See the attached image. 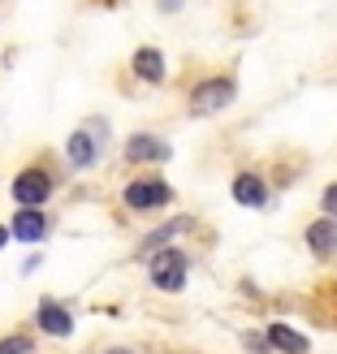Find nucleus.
Returning <instances> with one entry per match:
<instances>
[{"instance_id":"1","label":"nucleus","mask_w":337,"mask_h":354,"mask_svg":"<svg viewBox=\"0 0 337 354\" xmlns=\"http://www.w3.org/2000/svg\"><path fill=\"white\" fill-rule=\"evenodd\" d=\"M225 104H234V82L229 78H208L194 86V95H190V113L194 117H203V113H221Z\"/></svg>"},{"instance_id":"2","label":"nucleus","mask_w":337,"mask_h":354,"mask_svg":"<svg viewBox=\"0 0 337 354\" xmlns=\"http://www.w3.org/2000/svg\"><path fill=\"white\" fill-rule=\"evenodd\" d=\"M152 281L161 290H169V294L182 290L186 286V255L182 251H161V255L152 259Z\"/></svg>"},{"instance_id":"3","label":"nucleus","mask_w":337,"mask_h":354,"mask_svg":"<svg viewBox=\"0 0 337 354\" xmlns=\"http://www.w3.org/2000/svg\"><path fill=\"white\" fill-rule=\"evenodd\" d=\"M48 194H52V182H48V173H44V169H22V173H17V182H13V199L22 203V207H39Z\"/></svg>"},{"instance_id":"4","label":"nucleus","mask_w":337,"mask_h":354,"mask_svg":"<svg viewBox=\"0 0 337 354\" xmlns=\"http://www.w3.org/2000/svg\"><path fill=\"white\" fill-rule=\"evenodd\" d=\"M126 203H130L134 212L161 207V203H169V186H165V182H156V177H143V182H130V186H126Z\"/></svg>"},{"instance_id":"5","label":"nucleus","mask_w":337,"mask_h":354,"mask_svg":"<svg viewBox=\"0 0 337 354\" xmlns=\"http://www.w3.org/2000/svg\"><path fill=\"white\" fill-rule=\"evenodd\" d=\"M44 229H48L44 212H39V207H22V212H17V216H13L9 234H13L17 242H39V238H44Z\"/></svg>"},{"instance_id":"6","label":"nucleus","mask_w":337,"mask_h":354,"mask_svg":"<svg viewBox=\"0 0 337 354\" xmlns=\"http://www.w3.org/2000/svg\"><path fill=\"white\" fill-rule=\"evenodd\" d=\"M234 199H238L242 207H264V199H268V186H264L255 173H238V177H234Z\"/></svg>"},{"instance_id":"7","label":"nucleus","mask_w":337,"mask_h":354,"mask_svg":"<svg viewBox=\"0 0 337 354\" xmlns=\"http://www.w3.org/2000/svg\"><path fill=\"white\" fill-rule=\"evenodd\" d=\"M307 246H311V251L320 255V259L333 255V251H337V221H329V216H325V221H316V225L307 229Z\"/></svg>"},{"instance_id":"8","label":"nucleus","mask_w":337,"mask_h":354,"mask_svg":"<svg viewBox=\"0 0 337 354\" xmlns=\"http://www.w3.org/2000/svg\"><path fill=\"white\" fill-rule=\"evenodd\" d=\"M39 328L52 333V337H69V333H74V320H69V311H65V307L44 303V307H39Z\"/></svg>"},{"instance_id":"9","label":"nucleus","mask_w":337,"mask_h":354,"mask_svg":"<svg viewBox=\"0 0 337 354\" xmlns=\"http://www.w3.org/2000/svg\"><path fill=\"white\" fill-rule=\"evenodd\" d=\"M264 342H268V346H277L281 354H307V337H303V333H294L290 324H273Z\"/></svg>"},{"instance_id":"10","label":"nucleus","mask_w":337,"mask_h":354,"mask_svg":"<svg viewBox=\"0 0 337 354\" xmlns=\"http://www.w3.org/2000/svg\"><path fill=\"white\" fill-rule=\"evenodd\" d=\"M134 74L147 78V82H161V78H165V57H161L156 48H138V52H134Z\"/></svg>"},{"instance_id":"11","label":"nucleus","mask_w":337,"mask_h":354,"mask_svg":"<svg viewBox=\"0 0 337 354\" xmlns=\"http://www.w3.org/2000/svg\"><path fill=\"white\" fill-rule=\"evenodd\" d=\"M126 156H130V160H165L169 147L156 143V138H147V134H134L130 143H126Z\"/></svg>"},{"instance_id":"12","label":"nucleus","mask_w":337,"mask_h":354,"mask_svg":"<svg viewBox=\"0 0 337 354\" xmlns=\"http://www.w3.org/2000/svg\"><path fill=\"white\" fill-rule=\"evenodd\" d=\"M69 160H74L78 169H86L95 160V138L86 134V130H78V134H69Z\"/></svg>"},{"instance_id":"13","label":"nucleus","mask_w":337,"mask_h":354,"mask_svg":"<svg viewBox=\"0 0 337 354\" xmlns=\"http://www.w3.org/2000/svg\"><path fill=\"white\" fill-rule=\"evenodd\" d=\"M30 337H5V342H0V354H30Z\"/></svg>"},{"instance_id":"14","label":"nucleus","mask_w":337,"mask_h":354,"mask_svg":"<svg viewBox=\"0 0 337 354\" xmlns=\"http://www.w3.org/2000/svg\"><path fill=\"white\" fill-rule=\"evenodd\" d=\"M325 212H329V216L337 221V182H333V186L325 190Z\"/></svg>"},{"instance_id":"15","label":"nucleus","mask_w":337,"mask_h":354,"mask_svg":"<svg viewBox=\"0 0 337 354\" xmlns=\"http://www.w3.org/2000/svg\"><path fill=\"white\" fill-rule=\"evenodd\" d=\"M5 242H9V229H5V225H0V246H5Z\"/></svg>"},{"instance_id":"16","label":"nucleus","mask_w":337,"mask_h":354,"mask_svg":"<svg viewBox=\"0 0 337 354\" xmlns=\"http://www.w3.org/2000/svg\"><path fill=\"white\" fill-rule=\"evenodd\" d=\"M109 354H130V350H109Z\"/></svg>"}]
</instances>
